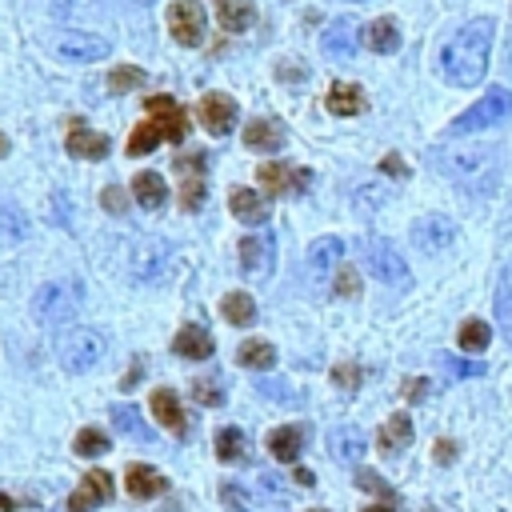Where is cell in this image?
I'll list each match as a JSON object with an SVG mask.
<instances>
[{"label":"cell","instance_id":"56","mask_svg":"<svg viewBox=\"0 0 512 512\" xmlns=\"http://www.w3.org/2000/svg\"><path fill=\"white\" fill-rule=\"evenodd\" d=\"M140 4H152V0H140Z\"/></svg>","mask_w":512,"mask_h":512},{"label":"cell","instance_id":"32","mask_svg":"<svg viewBox=\"0 0 512 512\" xmlns=\"http://www.w3.org/2000/svg\"><path fill=\"white\" fill-rule=\"evenodd\" d=\"M108 416H112V428H116V432H124V436H132V440H140V444L152 440V428L140 420V412H136L132 404H112Z\"/></svg>","mask_w":512,"mask_h":512},{"label":"cell","instance_id":"46","mask_svg":"<svg viewBox=\"0 0 512 512\" xmlns=\"http://www.w3.org/2000/svg\"><path fill=\"white\" fill-rule=\"evenodd\" d=\"M100 204H104L108 212H116V216H120V212L128 208V192H124L120 184H108V188L100 192Z\"/></svg>","mask_w":512,"mask_h":512},{"label":"cell","instance_id":"11","mask_svg":"<svg viewBox=\"0 0 512 512\" xmlns=\"http://www.w3.org/2000/svg\"><path fill=\"white\" fill-rule=\"evenodd\" d=\"M144 112H148V120L164 132V140L180 144V140L188 136V112H184L172 96H148V100H144Z\"/></svg>","mask_w":512,"mask_h":512},{"label":"cell","instance_id":"25","mask_svg":"<svg viewBox=\"0 0 512 512\" xmlns=\"http://www.w3.org/2000/svg\"><path fill=\"white\" fill-rule=\"evenodd\" d=\"M164 484H168V480H164L152 464H128V472H124V488H128V496H136V500L160 496Z\"/></svg>","mask_w":512,"mask_h":512},{"label":"cell","instance_id":"28","mask_svg":"<svg viewBox=\"0 0 512 512\" xmlns=\"http://www.w3.org/2000/svg\"><path fill=\"white\" fill-rule=\"evenodd\" d=\"M304 428L300 424H280V428H272L268 432V452L276 456V460H284V464H292L296 456H300V448H304Z\"/></svg>","mask_w":512,"mask_h":512},{"label":"cell","instance_id":"55","mask_svg":"<svg viewBox=\"0 0 512 512\" xmlns=\"http://www.w3.org/2000/svg\"><path fill=\"white\" fill-rule=\"evenodd\" d=\"M4 152H8V140H4V132H0V156H4Z\"/></svg>","mask_w":512,"mask_h":512},{"label":"cell","instance_id":"24","mask_svg":"<svg viewBox=\"0 0 512 512\" xmlns=\"http://www.w3.org/2000/svg\"><path fill=\"white\" fill-rule=\"evenodd\" d=\"M244 148H252V152H276V148H284V128H280V120L256 116V120L244 128Z\"/></svg>","mask_w":512,"mask_h":512},{"label":"cell","instance_id":"15","mask_svg":"<svg viewBox=\"0 0 512 512\" xmlns=\"http://www.w3.org/2000/svg\"><path fill=\"white\" fill-rule=\"evenodd\" d=\"M64 148H68V156H76V160H104L108 148H112V140H108L104 132H88L84 120H68Z\"/></svg>","mask_w":512,"mask_h":512},{"label":"cell","instance_id":"35","mask_svg":"<svg viewBox=\"0 0 512 512\" xmlns=\"http://www.w3.org/2000/svg\"><path fill=\"white\" fill-rule=\"evenodd\" d=\"M236 364L264 372V368H272V364H276V348H272L268 340H244V344L236 348Z\"/></svg>","mask_w":512,"mask_h":512},{"label":"cell","instance_id":"8","mask_svg":"<svg viewBox=\"0 0 512 512\" xmlns=\"http://www.w3.org/2000/svg\"><path fill=\"white\" fill-rule=\"evenodd\" d=\"M256 180H260V188L264 192H272V196H300V192H308V184H312V172L308 168H288V164H260L256 168Z\"/></svg>","mask_w":512,"mask_h":512},{"label":"cell","instance_id":"4","mask_svg":"<svg viewBox=\"0 0 512 512\" xmlns=\"http://www.w3.org/2000/svg\"><path fill=\"white\" fill-rule=\"evenodd\" d=\"M76 308H80V284H72V280H52V284H44V288L32 296V316H36L44 328L72 320Z\"/></svg>","mask_w":512,"mask_h":512},{"label":"cell","instance_id":"7","mask_svg":"<svg viewBox=\"0 0 512 512\" xmlns=\"http://www.w3.org/2000/svg\"><path fill=\"white\" fill-rule=\"evenodd\" d=\"M168 240H160V236H144V240H136L132 244V256H128V272H132V280L136 284H152V280H160L164 276V268H168Z\"/></svg>","mask_w":512,"mask_h":512},{"label":"cell","instance_id":"31","mask_svg":"<svg viewBox=\"0 0 512 512\" xmlns=\"http://www.w3.org/2000/svg\"><path fill=\"white\" fill-rule=\"evenodd\" d=\"M132 196H136V204H140V208L156 212V208H164L168 188H164L160 172H136V180H132Z\"/></svg>","mask_w":512,"mask_h":512},{"label":"cell","instance_id":"37","mask_svg":"<svg viewBox=\"0 0 512 512\" xmlns=\"http://www.w3.org/2000/svg\"><path fill=\"white\" fill-rule=\"evenodd\" d=\"M216 456H220L224 464H240V460L248 456L244 432H240V428H220V432H216Z\"/></svg>","mask_w":512,"mask_h":512},{"label":"cell","instance_id":"27","mask_svg":"<svg viewBox=\"0 0 512 512\" xmlns=\"http://www.w3.org/2000/svg\"><path fill=\"white\" fill-rule=\"evenodd\" d=\"M408 444H412V420H408L404 412L388 416V420L380 424V432H376V448H380L384 456H396V452L408 448Z\"/></svg>","mask_w":512,"mask_h":512},{"label":"cell","instance_id":"36","mask_svg":"<svg viewBox=\"0 0 512 512\" xmlns=\"http://www.w3.org/2000/svg\"><path fill=\"white\" fill-rule=\"evenodd\" d=\"M488 340H492V324L488 320H464L460 328H456V344L464 348V352H484L488 348Z\"/></svg>","mask_w":512,"mask_h":512},{"label":"cell","instance_id":"10","mask_svg":"<svg viewBox=\"0 0 512 512\" xmlns=\"http://www.w3.org/2000/svg\"><path fill=\"white\" fill-rule=\"evenodd\" d=\"M236 252H240V272L248 280H264L272 272V264H276V248H272L268 232H248Z\"/></svg>","mask_w":512,"mask_h":512},{"label":"cell","instance_id":"17","mask_svg":"<svg viewBox=\"0 0 512 512\" xmlns=\"http://www.w3.org/2000/svg\"><path fill=\"white\" fill-rule=\"evenodd\" d=\"M176 168L184 176V184H180V208L184 212H196L204 204V152L176 156Z\"/></svg>","mask_w":512,"mask_h":512},{"label":"cell","instance_id":"26","mask_svg":"<svg viewBox=\"0 0 512 512\" xmlns=\"http://www.w3.org/2000/svg\"><path fill=\"white\" fill-rule=\"evenodd\" d=\"M324 104H328L332 116H360L364 112V88L360 84H348V80H336L328 88Z\"/></svg>","mask_w":512,"mask_h":512},{"label":"cell","instance_id":"12","mask_svg":"<svg viewBox=\"0 0 512 512\" xmlns=\"http://www.w3.org/2000/svg\"><path fill=\"white\" fill-rule=\"evenodd\" d=\"M168 32L184 48L200 44L204 40V12H200V4L196 0H172V8H168Z\"/></svg>","mask_w":512,"mask_h":512},{"label":"cell","instance_id":"52","mask_svg":"<svg viewBox=\"0 0 512 512\" xmlns=\"http://www.w3.org/2000/svg\"><path fill=\"white\" fill-rule=\"evenodd\" d=\"M140 372H144V364L136 360V364H132V368L124 372V380H120V388H124V392H132V388H136V380H140Z\"/></svg>","mask_w":512,"mask_h":512},{"label":"cell","instance_id":"39","mask_svg":"<svg viewBox=\"0 0 512 512\" xmlns=\"http://www.w3.org/2000/svg\"><path fill=\"white\" fill-rule=\"evenodd\" d=\"M160 140H164V132H160L152 120H140V124L132 128V136H128V156H144V152H152Z\"/></svg>","mask_w":512,"mask_h":512},{"label":"cell","instance_id":"20","mask_svg":"<svg viewBox=\"0 0 512 512\" xmlns=\"http://www.w3.org/2000/svg\"><path fill=\"white\" fill-rule=\"evenodd\" d=\"M148 408H152V416H156L172 436H184V432H188L184 408H180V400H176V392H172V388H156V392L148 396Z\"/></svg>","mask_w":512,"mask_h":512},{"label":"cell","instance_id":"48","mask_svg":"<svg viewBox=\"0 0 512 512\" xmlns=\"http://www.w3.org/2000/svg\"><path fill=\"white\" fill-rule=\"evenodd\" d=\"M380 172H388V176H396V180H404L408 176V164L396 156V152H388L384 160H380Z\"/></svg>","mask_w":512,"mask_h":512},{"label":"cell","instance_id":"58","mask_svg":"<svg viewBox=\"0 0 512 512\" xmlns=\"http://www.w3.org/2000/svg\"><path fill=\"white\" fill-rule=\"evenodd\" d=\"M352 4H356V0H352Z\"/></svg>","mask_w":512,"mask_h":512},{"label":"cell","instance_id":"21","mask_svg":"<svg viewBox=\"0 0 512 512\" xmlns=\"http://www.w3.org/2000/svg\"><path fill=\"white\" fill-rule=\"evenodd\" d=\"M228 208H232V216H236V220H244V224H264V220H268V212H272L268 196H260V192H252V188H232Z\"/></svg>","mask_w":512,"mask_h":512},{"label":"cell","instance_id":"41","mask_svg":"<svg viewBox=\"0 0 512 512\" xmlns=\"http://www.w3.org/2000/svg\"><path fill=\"white\" fill-rule=\"evenodd\" d=\"M144 80H148V76H144V68H128V64H124V68H112V76H108V92H116V96H120V92L140 88Z\"/></svg>","mask_w":512,"mask_h":512},{"label":"cell","instance_id":"38","mask_svg":"<svg viewBox=\"0 0 512 512\" xmlns=\"http://www.w3.org/2000/svg\"><path fill=\"white\" fill-rule=\"evenodd\" d=\"M108 448H112V444H108V432H104V428H96V424H92V428H80V432H76V440H72V452H76V456H84V460L104 456Z\"/></svg>","mask_w":512,"mask_h":512},{"label":"cell","instance_id":"42","mask_svg":"<svg viewBox=\"0 0 512 512\" xmlns=\"http://www.w3.org/2000/svg\"><path fill=\"white\" fill-rule=\"evenodd\" d=\"M496 328H500V336L512 344V292H508V288L496 292Z\"/></svg>","mask_w":512,"mask_h":512},{"label":"cell","instance_id":"44","mask_svg":"<svg viewBox=\"0 0 512 512\" xmlns=\"http://www.w3.org/2000/svg\"><path fill=\"white\" fill-rule=\"evenodd\" d=\"M332 292H336V296H344V300H348V296H356V292H360V276H356L352 268H340V272L332 276Z\"/></svg>","mask_w":512,"mask_h":512},{"label":"cell","instance_id":"29","mask_svg":"<svg viewBox=\"0 0 512 512\" xmlns=\"http://www.w3.org/2000/svg\"><path fill=\"white\" fill-rule=\"evenodd\" d=\"M216 20L224 32H248L256 24V4L252 0H216Z\"/></svg>","mask_w":512,"mask_h":512},{"label":"cell","instance_id":"57","mask_svg":"<svg viewBox=\"0 0 512 512\" xmlns=\"http://www.w3.org/2000/svg\"><path fill=\"white\" fill-rule=\"evenodd\" d=\"M316 512H324V508H316Z\"/></svg>","mask_w":512,"mask_h":512},{"label":"cell","instance_id":"30","mask_svg":"<svg viewBox=\"0 0 512 512\" xmlns=\"http://www.w3.org/2000/svg\"><path fill=\"white\" fill-rule=\"evenodd\" d=\"M364 44H368L372 52H380V56L396 52V48H400V24H396L392 16H376V20L364 28Z\"/></svg>","mask_w":512,"mask_h":512},{"label":"cell","instance_id":"19","mask_svg":"<svg viewBox=\"0 0 512 512\" xmlns=\"http://www.w3.org/2000/svg\"><path fill=\"white\" fill-rule=\"evenodd\" d=\"M364 448H368V440H364V432L352 428V424H336V428L328 432V452H332L336 464H356V460L364 456Z\"/></svg>","mask_w":512,"mask_h":512},{"label":"cell","instance_id":"45","mask_svg":"<svg viewBox=\"0 0 512 512\" xmlns=\"http://www.w3.org/2000/svg\"><path fill=\"white\" fill-rule=\"evenodd\" d=\"M332 384L344 388V392H356L360 388V368L356 364H336L332 368Z\"/></svg>","mask_w":512,"mask_h":512},{"label":"cell","instance_id":"14","mask_svg":"<svg viewBox=\"0 0 512 512\" xmlns=\"http://www.w3.org/2000/svg\"><path fill=\"white\" fill-rule=\"evenodd\" d=\"M56 56L72 60V64H92V60L108 56V40L92 36V32H60L56 36Z\"/></svg>","mask_w":512,"mask_h":512},{"label":"cell","instance_id":"23","mask_svg":"<svg viewBox=\"0 0 512 512\" xmlns=\"http://www.w3.org/2000/svg\"><path fill=\"white\" fill-rule=\"evenodd\" d=\"M172 352L184 356V360H208V356L216 352V344H212L208 328H200V324H184V328L176 332V340H172Z\"/></svg>","mask_w":512,"mask_h":512},{"label":"cell","instance_id":"1","mask_svg":"<svg viewBox=\"0 0 512 512\" xmlns=\"http://www.w3.org/2000/svg\"><path fill=\"white\" fill-rule=\"evenodd\" d=\"M492 40H496V20L492 16H472L464 20L440 48V76L456 88H472L484 80L488 72V56H492Z\"/></svg>","mask_w":512,"mask_h":512},{"label":"cell","instance_id":"43","mask_svg":"<svg viewBox=\"0 0 512 512\" xmlns=\"http://www.w3.org/2000/svg\"><path fill=\"white\" fill-rule=\"evenodd\" d=\"M356 484H360L364 492H376V496H384L388 504L396 500V492H392V488H388V484H384V480H380L376 472H368V468H360V472H356Z\"/></svg>","mask_w":512,"mask_h":512},{"label":"cell","instance_id":"47","mask_svg":"<svg viewBox=\"0 0 512 512\" xmlns=\"http://www.w3.org/2000/svg\"><path fill=\"white\" fill-rule=\"evenodd\" d=\"M444 364H448L452 376H484V372H488L480 360H456V356H444Z\"/></svg>","mask_w":512,"mask_h":512},{"label":"cell","instance_id":"2","mask_svg":"<svg viewBox=\"0 0 512 512\" xmlns=\"http://www.w3.org/2000/svg\"><path fill=\"white\" fill-rule=\"evenodd\" d=\"M104 352H108V340L96 328H64L56 340V360L64 372H88L104 360Z\"/></svg>","mask_w":512,"mask_h":512},{"label":"cell","instance_id":"34","mask_svg":"<svg viewBox=\"0 0 512 512\" xmlns=\"http://www.w3.org/2000/svg\"><path fill=\"white\" fill-rule=\"evenodd\" d=\"M20 240H28V216L12 200H0V244H20Z\"/></svg>","mask_w":512,"mask_h":512},{"label":"cell","instance_id":"50","mask_svg":"<svg viewBox=\"0 0 512 512\" xmlns=\"http://www.w3.org/2000/svg\"><path fill=\"white\" fill-rule=\"evenodd\" d=\"M424 392H428V380H424V376H416V380L404 384V396H408V400H424Z\"/></svg>","mask_w":512,"mask_h":512},{"label":"cell","instance_id":"5","mask_svg":"<svg viewBox=\"0 0 512 512\" xmlns=\"http://www.w3.org/2000/svg\"><path fill=\"white\" fill-rule=\"evenodd\" d=\"M436 164L452 180H476V176H488L496 168V152L484 144H456V148H444L436 156Z\"/></svg>","mask_w":512,"mask_h":512},{"label":"cell","instance_id":"16","mask_svg":"<svg viewBox=\"0 0 512 512\" xmlns=\"http://www.w3.org/2000/svg\"><path fill=\"white\" fill-rule=\"evenodd\" d=\"M236 100L232 96H224V92H208L204 100H200V124L212 132V136H228L232 128H236Z\"/></svg>","mask_w":512,"mask_h":512},{"label":"cell","instance_id":"51","mask_svg":"<svg viewBox=\"0 0 512 512\" xmlns=\"http://www.w3.org/2000/svg\"><path fill=\"white\" fill-rule=\"evenodd\" d=\"M456 460V444L452 440H436V464H452Z\"/></svg>","mask_w":512,"mask_h":512},{"label":"cell","instance_id":"13","mask_svg":"<svg viewBox=\"0 0 512 512\" xmlns=\"http://www.w3.org/2000/svg\"><path fill=\"white\" fill-rule=\"evenodd\" d=\"M108 500H112V476L100 472V468H92V472L80 476V484H76V492L68 496L64 512H96V508L108 504Z\"/></svg>","mask_w":512,"mask_h":512},{"label":"cell","instance_id":"49","mask_svg":"<svg viewBox=\"0 0 512 512\" xmlns=\"http://www.w3.org/2000/svg\"><path fill=\"white\" fill-rule=\"evenodd\" d=\"M260 392H264V396H272V400H296V392H284V388H280V380H264V384H260Z\"/></svg>","mask_w":512,"mask_h":512},{"label":"cell","instance_id":"18","mask_svg":"<svg viewBox=\"0 0 512 512\" xmlns=\"http://www.w3.org/2000/svg\"><path fill=\"white\" fill-rule=\"evenodd\" d=\"M320 48H324V56H332V60H352V52H356V24H352L348 16L332 20V24L320 32Z\"/></svg>","mask_w":512,"mask_h":512},{"label":"cell","instance_id":"22","mask_svg":"<svg viewBox=\"0 0 512 512\" xmlns=\"http://www.w3.org/2000/svg\"><path fill=\"white\" fill-rule=\"evenodd\" d=\"M340 256H344V244H340L336 236L312 240V244H308V276H312V280H324V276L340 264Z\"/></svg>","mask_w":512,"mask_h":512},{"label":"cell","instance_id":"53","mask_svg":"<svg viewBox=\"0 0 512 512\" xmlns=\"http://www.w3.org/2000/svg\"><path fill=\"white\" fill-rule=\"evenodd\" d=\"M292 480H296V484H304V488H312V484H316V476H312L308 468H296V476H292Z\"/></svg>","mask_w":512,"mask_h":512},{"label":"cell","instance_id":"54","mask_svg":"<svg viewBox=\"0 0 512 512\" xmlns=\"http://www.w3.org/2000/svg\"><path fill=\"white\" fill-rule=\"evenodd\" d=\"M364 512H392V504H368Z\"/></svg>","mask_w":512,"mask_h":512},{"label":"cell","instance_id":"40","mask_svg":"<svg viewBox=\"0 0 512 512\" xmlns=\"http://www.w3.org/2000/svg\"><path fill=\"white\" fill-rule=\"evenodd\" d=\"M192 400L204 404V408H220L224 404V384L212 380V376H200V380H192Z\"/></svg>","mask_w":512,"mask_h":512},{"label":"cell","instance_id":"6","mask_svg":"<svg viewBox=\"0 0 512 512\" xmlns=\"http://www.w3.org/2000/svg\"><path fill=\"white\" fill-rule=\"evenodd\" d=\"M364 264H368V272H372L376 280H384V284H400V288H408V284H412L408 260L396 252V244H392V240L372 236V240L364 244Z\"/></svg>","mask_w":512,"mask_h":512},{"label":"cell","instance_id":"3","mask_svg":"<svg viewBox=\"0 0 512 512\" xmlns=\"http://www.w3.org/2000/svg\"><path fill=\"white\" fill-rule=\"evenodd\" d=\"M508 112H512V92H508L504 84H496V88H488L472 108H464V112L448 124V132H452V136H464V132L496 128L500 120H508Z\"/></svg>","mask_w":512,"mask_h":512},{"label":"cell","instance_id":"33","mask_svg":"<svg viewBox=\"0 0 512 512\" xmlns=\"http://www.w3.org/2000/svg\"><path fill=\"white\" fill-rule=\"evenodd\" d=\"M220 316H224L228 324H236V328H248V324L256 320V300H252L248 292H228V296L220 300Z\"/></svg>","mask_w":512,"mask_h":512},{"label":"cell","instance_id":"9","mask_svg":"<svg viewBox=\"0 0 512 512\" xmlns=\"http://www.w3.org/2000/svg\"><path fill=\"white\" fill-rule=\"evenodd\" d=\"M412 244H416L420 252H428V256H440V252H448V248L456 244V224H452L448 216H440V212L420 216V220L412 224Z\"/></svg>","mask_w":512,"mask_h":512}]
</instances>
